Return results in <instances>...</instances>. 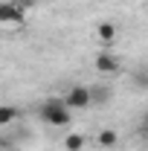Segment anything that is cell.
<instances>
[{
	"instance_id": "11",
	"label": "cell",
	"mask_w": 148,
	"mask_h": 151,
	"mask_svg": "<svg viewBox=\"0 0 148 151\" xmlns=\"http://www.w3.org/2000/svg\"><path fill=\"white\" fill-rule=\"evenodd\" d=\"M142 134L148 137V116H145V125H142Z\"/></svg>"
},
{
	"instance_id": "8",
	"label": "cell",
	"mask_w": 148,
	"mask_h": 151,
	"mask_svg": "<svg viewBox=\"0 0 148 151\" xmlns=\"http://www.w3.org/2000/svg\"><path fill=\"white\" fill-rule=\"evenodd\" d=\"M18 108H15V105H3V108H0V125H3V128H6V125H12V122H15V119H18Z\"/></svg>"
},
{
	"instance_id": "9",
	"label": "cell",
	"mask_w": 148,
	"mask_h": 151,
	"mask_svg": "<svg viewBox=\"0 0 148 151\" xmlns=\"http://www.w3.org/2000/svg\"><path fill=\"white\" fill-rule=\"evenodd\" d=\"M90 90H93V105H105V102L111 99V90L102 87V84H93Z\"/></svg>"
},
{
	"instance_id": "1",
	"label": "cell",
	"mask_w": 148,
	"mask_h": 151,
	"mask_svg": "<svg viewBox=\"0 0 148 151\" xmlns=\"http://www.w3.org/2000/svg\"><path fill=\"white\" fill-rule=\"evenodd\" d=\"M41 119L47 122V125H52V128H67L73 119H70V108L64 105V99H58V96H50L44 105H41Z\"/></svg>"
},
{
	"instance_id": "7",
	"label": "cell",
	"mask_w": 148,
	"mask_h": 151,
	"mask_svg": "<svg viewBox=\"0 0 148 151\" xmlns=\"http://www.w3.org/2000/svg\"><path fill=\"white\" fill-rule=\"evenodd\" d=\"M84 145H87L84 134H75V131H70L67 137H64V148H67V151H81Z\"/></svg>"
},
{
	"instance_id": "5",
	"label": "cell",
	"mask_w": 148,
	"mask_h": 151,
	"mask_svg": "<svg viewBox=\"0 0 148 151\" xmlns=\"http://www.w3.org/2000/svg\"><path fill=\"white\" fill-rule=\"evenodd\" d=\"M0 23H6V26H12V23H23V9H20L18 3L6 0V3L0 6Z\"/></svg>"
},
{
	"instance_id": "3",
	"label": "cell",
	"mask_w": 148,
	"mask_h": 151,
	"mask_svg": "<svg viewBox=\"0 0 148 151\" xmlns=\"http://www.w3.org/2000/svg\"><path fill=\"white\" fill-rule=\"evenodd\" d=\"M93 67H96V73H102V76H116L119 70H122L119 58L113 55V52H108V50H102V52L96 55V61H93Z\"/></svg>"
},
{
	"instance_id": "6",
	"label": "cell",
	"mask_w": 148,
	"mask_h": 151,
	"mask_svg": "<svg viewBox=\"0 0 148 151\" xmlns=\"http://www.w3.org/2000/svg\"><path fill=\"white\" fill-rule=\"evenodd\" d=\"M119 142V134L113 131V128H105V131H99V137H96V145L99 148H113Z\"/></svg>"
},
{
	"instance_id": "10",
	"label": "cell",
	"mask_w": 148,
	"mask_h": 151,
	"mask_svg": "<svg viewBox=\"0 0 148 151\" xmlns=\"http://www.w3.org/2000/svg\"><path fill=\"white\" fill-rule=\"evenodd\" d=\"M134 84H137V87H142V90H148V70H142V73L134 76Z\"/></svg>"
},
{
	"instance_id": "4",
	"label": "cell",
	"mask_w": 148,
	"mask_h": 151,
	"mask_svg": "<svg viewBox=\"0 0 148 151\" xmlns=\"http://www.w3.org/2000/svg\"><path fill=\"white\" fill-rule=\"evenodd\" d=\"M93 35L99 38L105 47H108V44H116V38H119V26H116L113 20H102V23H96Z\"/></svg>"
},
{
	"instance_id": "2",
	"label": "cell",
	"mask_w": 148,
	"mask_h": 151,
	"mask_svg": "<svg viewBox=\"0 0 148 151\" xmlns=\"http://www.w3.org/2000/svg\"><path fill=\"white\" fill-rule=\"evenodd\" d=\"M64 105L70 108V111H84V108H90L93 105V90L87 84H73L67 96H64Z\"/></svg>"
}]
</instances>
